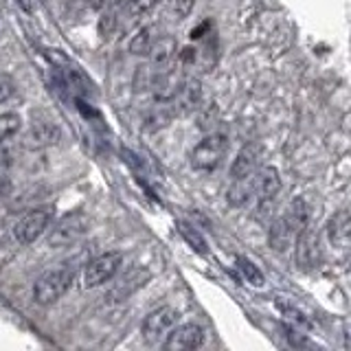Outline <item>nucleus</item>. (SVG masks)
<instances>
[{"instance_id": "f257e3e1", "label": "nucleus", "mask_w": 351, "mask_h": 351, "mask_svg": "<svg viewBox=\"0 0 351 351\" xmlns=\"http://www.w3.org/2000/svg\"><path fill=\"white\" fill-rule=\"evenodd\" d=\"M305 224H307V206L301 197H296V200L290 202L288 211L274 219L268 230V241L272 250L277 252L288 250L296 241V235L301 233Z\"/></svg>"}, {"instance_id": "f03ea898", "label": "nucleus", "mask_w": 351, "mask_h": 351, "mask_svg": "<svg viewBox=\"0 0 351 351\" xmlns=\"http://www.w3.org/2000/svg\"><path fill=\"white\" fill-rule=\"evenodd\" d=\"M75 274L77 272L73 266H60V268L44 272L36 281V285H33V299L40 305H53L71 290Z\"/></svg>"}, {"instance_id": "7ed1b4c3", "label": "nucleus", "mask_w": 351, "mask_h": 351, "mask_svg": "<svg viewBox=\"0 0 351 351\" xmlns=\"http://www.w3.org/2000/svg\"><path fill=\"white\" fill-rule=\"evenodd\" d=\"M228 152V141L222 134H211L200 141L191 152V167L197 171H213L222 165Z\"/></svg>"}, {"instance_id": "20e7f679", "label": "nucleus", "mask_w": 351, "mask_h": 351, "mask_svg": "<svg viewBox=\"0 0 351 351\" xmlns=\"http://www.w3.org/2000/svg\"><path fill=\"white\" fill-rule=\"evenodd\" d=\"M53 213H55L53 206H38V208H33V211L25 213L14 226V237L20 244H33V241L51 226Z\"/></svg>"}, {"instance_id": "39448f33", "label": "nucleus", "mask_w": 351, "mask_h": 351, "mask_svg": "<svg viewBox=\"0 0 351 351\" xmlns=\"http://www.w3.org/2000/svg\"><path fill=\"white\" fill-rule=\"evenodd\" d=\"M88 230V217L80 211L64 215L58 224L51 228L49 233V246L53 248H66L75 244L84 233Z\"/></svg>"}, {"instance_id": "423d86ee", "label": "nucleus", "mask_w": 351, "mask_h": 351, "mask_svg": "<svg viewBox=\"0 0 351 351\" xmlns=\"http://www.w3.org/2000/svg\"><path fill=\"white\" fill-rule=\"evenodd\" d=\"M121 263H123V255L117 250H110V252H104V255L95 257L93 261H88V266L84 270V285L86 288L104 285L119 272Z\"/></svg>"}, {"instance_id": "0eeeda50", "label": "nucleus", "mask_w": 351, "mask_h": 351, "mask_svg": "<svg viewBox=\"0 0 351 351\" xmlns=\"http://www.w3.org/2000/svg\"><path fill=\"white\" fill-rule=\"evenodd\" d=\"M180 314L173 310V307H158L152 314H147V318L143 321V338L147 340L149 345H156L158 340H162V336H169V332L178 323Z\"/></svg>"}, {"instance_id": "6e6552de", "label": "nucleus", "mask_w": 351, "mask_h": 351, "mask_svg": "<svg viewBox=\"0 0 351 351\" xmlns=\"http://www.w3.org/2000/svg\"><path fill=\"white\" fill-rule=\"evenodd\" d=\"M263 158V147L259 143L250 141L244 147L239 149V154L233 160V167H230V178L233 180H244V178H252L259 171V165Z\"/></svg>"}, {"instance_id": "1a4fd4ad", "label": "nucleus", "mask_w": 351, "mask_h": 351, "mask_svg": "<svg viewBox=\"0 0 351 351\" xmlns=\"http://www.w3.org/2000/svg\"><path fill=\"white\" fill-rule=\"evenodd\" d=\"M252 191L255 200L263 208L266 204H272L277 193L281 191V176L274 167H263L252 176Z\"/></svg>"}, {"instance_id": "9d476101", "label": "nucleus", "mask_w": 351, "mask_h": 351, "mask_svg": "<svg viewBox=\"0 0 351 351\" xmlns=\"http://www.w3.org/2000/svg\"><path fill=\"white\" fill-rule=\"evenodd\" d=\"M202 345H204V332L195 323H184L180 327H173L167 340H165V349L169 351H189Z\"/></svg>"}, {"instance_id": "9b49d317", "label": "nucleus", "mask_w": 351, "mask_h": 351, "mask_svg": "<svg viewBox=\"0 0 351 351\" xmlns=\"http://www.w3.org/2000/svg\"><path fill=\"white\" fill-rule=\"evenodd\" d=\"M200 99H202L200 82H197L195 77H184V80L178 84V88H176L171 101H173L176 112L178 114H189L200 106Z\"/></svg>"}, {"instance_id": "f8f14e48", "label": "nucleus", "mask_w": 351, "mask_h": 351, "mask_svg": "<svg viewBox=\"0 0 351 351\" xmlns=\"http://www.w3.org/2000/svg\"><path fill=\"white\" fill-rule=\"evenodd\" d=\"M321 257V248H318L316 230L312 226H303V230L296 235V261L301 268H312L318 263Z\"/></svg>"}, {"instance_id": "ddd939ff", "label": "nucleus", "mask_w": 351, "mask_h": 351, "mask_svg": "<svg viewBox=\"0 0 351 351\" xmlns=\"http://www.w3.org/2000/svg\"><path fill=\"white\" fill-rule=\"evenodd\" d=\"M176 58V42L171 38H158L149 51V69H154V80L167 73Z\"/></svg>"}, {"instance_id": "4468645a", "label": "nucleus", "mask_w": 351, "mask_h": 351, "mask_svg": "<svg viewBox=\"0 0 351 351\" xmlns=\"http://www.w3.org/2000/svg\"><path fill=\"white\" fill-rule=\"evenodd\" d=\"M327 239L334 248L347 250L351 248V215L349 213H336L327 222Z\"/></svg>"}, {"instance_id": "2eb2a0df", "label": "nucleus", "mask_w": 351, "mask_h": 351, "mask_svg": "<svg viewBox=\"0 0 351 351\" xmlns=\"http://www.w3.org/2000/svg\"><path fill=\"white\" fill-rule=\"evenodd\" d=\"M252 197H255V191H252V178L233 180V186L228 189V204L246 206Z\"/></svg>"}, {"instance_id": "dca6fc26", "label": "nucleus", "mask_w": 351, "mask_h": 351, "mask_svg": "<svg viewBox=\"0 0 351 351\" xmlns=\"http://www.w3.org/2000/svg\"><path fill=\"white\" fill-rule=\"evenodd\" d=\"M154 27H143L130 42V51L134 55H149L152 47L156 44V36H154Z\"/></svg>"}, {"instance_id": "f3484780", "label": "nucleus", "mask_w": 351, "mask_h": 351, "mask_svg": "<svg viewBox=\"0 0 351 351\" xmlns=\"http://www.w3.org/2000/svg\"><path fill=\"white\" fill-rule=\"evenodd\" d=\"M20 117L14 114V112H7V114H0V145L9 138V136H14L16 132L20 130Z\"/></svg>"}, {"instance_id": "a211bd4d", "label": "nucleus", "mask_w": 351, "mask_h": 351, "mask_svg": "<svg viewBox=\"0 0 351 351\" xmlns=\"http://www.w3.org/2000/svg\"><path fill=\"white\" fill-rule=\"evenodd\" d=\"M178 228H180L182 237H184V239H186V241H189V244H191V248H193V250H197V252H202V255H204V252H206V244H204L202 235L197 233V230H195L193 226H189V224H186V222H182V224H180Z\"/></svg>"}, {"instance_id": "6ab92c4d", "label": "nucleus", "mask_w": 351, "mask_h": 351, "mask_svg": "<svg viewBox=\"0 0 351 351\" xmlns=\"http://www.w3.org/2000/svg\"><path fill=\"white\" fill-rule=\"evenodd\" d=\"M237 266H239L241 272H244V277L250 283H255V285H261L263 283V274L259 272V268L255 266V263L248 261L246 257H237Z\"/></svg>"}, {"instance_id": "aec40b11", "label": "nucleus", "mask_w": 351, "mask_h": 351, "mask_svg": "<svg viewBox=\"0 0 351 351\" xmlns=\"http://www.w3.org/2000/svg\"><path fill=\"white\" fill-rule=\"evenodd\" d=\"M195 0H167V9L176 20H184L191 14Z\"/></svg>"}, {"instance_id": "412c9836", "label": "nucleus", "mask_w": 351, "mask_h": 351, "mask_svg": "<svg viewBox=\"0 0 351 351\" xmlns=\"http://www.w3.org/2000/svg\"><path fill=\"white\" fill-rule=\"evenodd\" d=\"M14 90H16V82L11 80L9 75L0 73V104H5L7 99L14 95Z\"/></svg>"}, {"instance_id": "4be33fe9", "label": "nucleus", "mask_w": 351, "mask_h": 351, "mask_svg": "<svg viewBox=\"0 0 351 351\" xmlns=\"http://www.w3.org/2000/svg\"><path fill=\"white\" fill-rule=\"evenodd\" d=\"M114 0H86V5L95 9V11H104V9H110L112 7Z\"/></svg>"}, {"instance_id": "5701e85b", "label": "nucleus", "mask_w": 351, "mask_h": 351, "mask_svg": "<svg viewBox=\"0 0 351 351\" xmlns=\"http://www.w3.org/2000/svg\"><path fill=\"white\" fill-rule=\"evenodd\" d=\"M20 3H22V7H25V9H29V5H27V0H20Z\"/></svg>"}, {"instance_id": "b1692460", "label": "nucleus", "mask_w": 351, "mask_h": 351, "mask_svg": "<svg viewBox=\"0 0 351 351\" xmlns=\"http://www.w3.org/2000/svg\"><path fill=\"white\" fill-rule=\"evenodd\" d=\"M42 3H47V0H42Z\"/></svg>"}]
</instances>
